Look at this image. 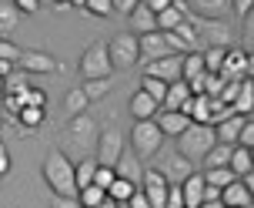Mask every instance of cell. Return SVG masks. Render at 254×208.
Wrapping results in <instances>:
<instances>
[{"label":"cell","instance_id":"cell-45","mask_svg":"<svg viewBox=\"0 0 254 208\" xmlns=\"http://www.w3.org/2000/svg\"><path fill=\"white\" fill-rule=\"evenodd\" d=\"M124 205H127V208H151V202H147V195H144L140 188H134V192H130V198H127Z\"/></svg>","mask_w":254,"mask_h":208},{"label":"cell","instance_id":"cell-31","mask_svg":"<svg viewBox=\"0 0 254 208\" xmlns=\"http://www.w3.org/2000/svg\"><path fill=\"white\" fill-rule=\"evenodd\" d=\"M201 178H204V185H211V188H228L238 175H234L231 168H204Z\"/></svg>","mask_w":254,"mask_h":208},{"label":"cell","instance_id":"cell-40","mask_svg":"<svg viewBox=\"0 0 254 208\" xmlns=\"http://www.w3.org/2000/svg\"><path fill=\"white\" fill-rule=\"evenodd\" d=\"M238 148H254V121L251 117H244V124H241V131H238Z\"/></svg>","mask_w":254,"mask_h":208},{"label":"cell","instance_id":"cell-26","mask_svg":"<svg viewBox=\"0 0 254 208\" xmlns=\"http://www.w3.org/2000/svg\"><path fill=\"white\" fill-rule=\"evenodd\" d=\"M231 148H234V144H221V141H214L211 148H207V155L201 158V161H204V168H228Z\"/></svg>","mask_w":254,"mask_h":208},{"label":"cell","instance_id":"cell-28","mask_svg":"<svg viewBox=\"0 0 254 208\" xmlns=\"http://www.w3.org/2000/svg\"><path fill=\"white\" fill-rule=\"evenodd\" d=\"M27 88H34V81H30V74L20 71V67H13L10 74L3 78V94H24Z\"/></svg>","mask_w":254,"mask_h":208},{"label":"cell","instance_id":"cell-33","mask_svg":"<svg viewBox=\"0 0 254 208\" xmlns=\"http://www.w3.org/2000/svg\"><path fill=\"white\" fill-rule=\"evenodd\" d=\"M77 202H80V208H94V205H101L104 198H107V192L104 188H97V185H84V188H77Z\"/></svg>","mask_w":254,"mask_h":208},{"label":"cell","instance_id":"cell-29","mask_svg":"<svg viewBox=\"0 0 254 208\" xmlns=\"http://www.w3.org/2000/svg\"><path fill=\"white\" fill-rule=\"evenodd\" d=\"M228 168L234 171L238 178L248 175V171H251V148H238V144H234V148H231V158H228Z\"/></svg>","mask_w":254,"mask_h":208},{"label":"cell","instance_id":"cell-56","mask_svg":"<svg viewBox=\"0 0 254 208\" xmlns=\"http://www.w3.org/2000/svg\"><path fill=\"white\" fill-rule=\"evenodd\" d=\"M51 3H54V7H64V3H67V0H51Z\"/></svg>","mask_w":254,"mask_h":208},{"label":"cell","instance_id":"cell-51","mask_svg":"<svg viewBox=\"0 0 254 208\" xmlns=\"http://www.w3.org/2000/svg\"><path fill=\"white\" fill-rule=\"evenodd\" d=\"M0 175H10V158H7L3 148H0Z\"/></svg>","mask_w":254,"mask_h":208},{"label":"cell","instance_id":"cell-17","mask_svg":"<svg viewBox=\"0 0 254 208\" xmlns=\"http://www.w3.org/2000/svg\"><path fill=\"white\" fill-rule=\"evenodd\" d=\"M184 3L197 17H211V20H224V13L231 10V0H184Z\"/></svg>","mask_w":254,"mask_h":208},{"label":"cell","instance_id":"cell-9","mask_svg":"<svg viewBox=\"0 0 254 208\" xmlns=\"http://www.w3.org/2000/svg\"><path fill=\"white\" fill-rule=\"evenodd\" d=\"M251 71H254V61H251V54H244V51H231L224 54V64H221V78H228V81H244V78H251Z\"/></svg>","mask_w":254,"mask_h":208},{"label":"cell","instance_id":"cell-21","mask_svg":"<svg viewBox=\"0 0 254 208\" xmlns=\"http://www.w3.org/2000/svg\"><path fill=\"white\" fill-rule=\"evenodd\" d=\"M241 124H244V114H228L224 121H217V124H211V128H214V138L221 144H234V141H238Z\"/></svg>","mask_w":254,"mask_h":208},{"label":"cell","instance_id":"cell-38","mask_svg":"<svg viewBox=\"0 0 254 208\" xmlns=\"http://www.w3.org/2000/svg\"><path fill=\"white\" fill-rule=\"evenodd\" d=\"M140 91H144V94H151L154 101H157V107H161L167 84H164V81H157V78H140Z\"/></svg>","mask_w":254,"mask_h":208},{"label":"cell","instance_id":"cell-8","mask_svg":"<svg viewBox=\"0 0 254 208\" xmlns=\"http://www.w3.org/2000/svg\"><path fill=\"white\" fill-rule=\"evenodd\" d=\"M94 161L97 165H107V168H114L117 158H121V151H124V134L117 128H101V134H97V144H94Z\"/></svg>","mask_w":254,"mask_h":208},{"label":"cell","instance_id":"cell-52","mask_svg":"<svg viewBox=\"0 0 254 208\" xmlns=\"http://www.w3.org/2000/svg\"><path fill=\"white\" fill-rule=\"evenodd\" d=\"M13 67H17V64H10V61H0V78H7Z\"/></svg>","mask_w":254,"mask_h":208},{"label":"cell","instance_id":"cell-16","mask_svg":"<svg viewBox=\"0 0 254 208\" xmlns=\"http://www.w3.org/2000/svg\"><path fill=\"white\" fill-rule=\"evenodd\" d=\"M178 111L188 114L190 121H197V124H211V98H207V94H190Z\"/></svg>","mask_w":254,"mask_h":208},{"label":"cell","instance_id":"cell-39","mask_svg":"<svg viewBox=\"0 0 254 208\" xmlns=\"http://www.w3.org/2000/svg\"><path fill=\"white\" fill-rule=\"evenodd\" d=\"M171 34H178V37L184 40V44H188L190 51L197 47V37H194V24H190V17H184V20H181V24L174 27V30H171Z\"/></svg>","mask_w":254,"mask_h":208},{"label":"cell","instance_id":"cell-49","mask_svg":"<svg viewBox=\"0 0 254 208\" xmlns=\"http://www.w3.org/2000/svg\"><path fill=\"white\" fill-rule=\"evenodd\" d=\"M140 0H111V10H117V13H130L134 7H137Z\"/></svg>","mask_w":254,"mask_h":208},{"label":"cell","instance_id":"cell-24","mask_svg":"<svg viewBox=\"0 0 254 208\" xmlns=\"http://www.w3.org/2000/svg\"><path fill=\"white\" fill-rule=\"evenodd\" d=\"M188 98H190V88L184 84V81H174V84H167L164 101H161V111H178Z\"/></svg>","mask_w":254,"mask_h":208},{"label":"cell","instance_id":"cell-35","mask_svg":"<svg viewBox=\"0 0 254 208\" xmlns=\"http://www.w3.org/2000/svg\"><path fill=\"white\" fill-rule=\"evenodd\" d=\"M224 54H228V47H207V51H201L204 71H207V74H217L221 64H224Z\"/></svg>","mask_w":254,"mask_h":208},{"label":"cell","instance_id":"cell-23","mask_svg":"<svg viewBox=\"0 0 254 208\" xmlns=\"http://www.w3.org/2000/svg\"><path fill=\"white\" fill-rule=\"evenodd\" d=\"M127 107H130L134 121H147V117H154V114H157V101H154L151 94H144V91H137V94H134Z\"/></svg>","mask_w":254,"mask_h":208},{"label":"cell","instance_id":"cell-46","mask_svg":"<svg viewBox=\"0 0 254 208\" xmlns=\"http://www.w3.org/2000/svg\"><path fill=\"white\" fill-rule=\"evenodd\" d=\"M51 208H80V202H77L74 195H54Z\"/></svg>","mask_w":254,"mask_h":208},{"label":"cell","instance_id":"cell-2","mask_svg":"<svg viewBox=\"0 0 254 208\" xmlns=\"http://www.w3.org/2000/svg\"><path fill=\"white\" fill-rule=\"evenodd\" d=\"M97 134H101V124H97V117H90L87 111L84 114H74L67 121V131H64V144L74 151V155H90L94 151V144H97Z\"/></svg>","mask_w":254,"mask_h":208},{"label":"cell","instance_id":"cell-53","mask_svg":"<svg viewBox=\"0 0 254 208\" xmlns=\"http://www.w3.org/2000/svg\"><path fill=\"white\" fill-rule=\"evenodd\" d=\"M197 208H224V202H221V198H217V202H201Z\"/></svg>","mask_w":254,"mask_h":208},{"label":"cell","instance_id":"cell-18","mask_svg":"<svg viewBox=\"0 0 254 208\" xmlns=\"http://www.w3.org/2000/svg\"><path fill=\"white\" fill-rule=\"evenodd\" d=\"M181 198H184V208H197L204 202V178H201V171H190L188 178L181 182Z\"/></svg>","mask_w":254,"mask_h":208},{"label":"cell","instance_id":"cell-43","mask_svg":"<svg viewBox=\"0 0 254 208\" xmlns=\"http://www.w3.org/2000/svg\"><path fill=\"white\" fill-rule=\"evenodd\" d=\"M84 10L87 13H94V17H111V0H87V3H84Z\"/></svg>","mask_w":254,"mask_h":208},{"label":"cell","instance_id":"cell-12","mask_svg":"<svg viewBox=\"0 0 254 208\" xmlns=\"http://www.w3.org/2000/svg\"><path fill=\"white\" fill-rule=\"evenodd\" d=\"M17 67L34 78V74H54V71H57V61H54L47 51H20Z\"/></svg>","mask_w":254,"mask_h":208},{"label":"cell","instance_id":"cell-50","mask_svg":"<svg viewBox=\"0 0 254 208\" xmlns=\"http://www.w3.org/2000/svg\"><path fill=\"white\" fill-rule=\"evenodd\" d=\"M221 198V188H211V185H204V202H217Z\"/></svg>","mask_w":254,"mask_h":208},{"label":"cell","instance_id":"cell-55","mask_svg":"<svg viewBox=\"0 0 254 208\" xmlns=\"http://www.w3.org/2000/svg\"><path fill=\"white\" fill-rule=\"evenodd\" d=\"M84 3L87 0H67V7H77V10H84Z\"/></svg>","mask_w":254,"mask_h":208},{"label":"cell","instance_id":"cell-4","mask_svg":"<svg viewBox=\"0 0 254 208\" xmlns=\"http://www.w3.org/2000/svg\"><path fill=\"white\" fill-rule=\"evenodd\" d=\"M161 144H164V134L157 131L154 124V117L147 121H134V128H130V151L140 158V161H147L161 151Z\"/></svg>","mask_w":254,"mask_h":208},{"label":"cell","instance_id":"cell-22","mask_svg":"<svg viewBox=\"0 0 254 208\" xmlns=\"http://www.w3.org/2000/svg\"><path fill=\"white\" fill-rule=\"evenodd\" d=\"M221 202H224V205H234V208H251V192L234 178L228 188H221Z\"/></svg>","mask_w":254,"mask_h":208},{"label":"cell","instance_id":"cell-30","mask_svg":"<svg viewBox=\"0 0 254 208\" xmlns=\"http://www.w3.org/2000/svg\"><path fill=\"white\" fill-rule=\"evenodd\" d=\"M197 74H204V57L201 51H190L181 57V81H190V78H197Z\"/></svg>","mask_w":254,"mask_h":208},{"label":"cell","instance_id":"cell-27","mask_svg":"<svg viewBox=\"0 0 254 208\" xmlns=\"http://www.w3.org/2000/svg\"><path fill=\"white\" fill-rule=\"evenodd\" d=\"M44 107H34V104H24L20 111H17V121H20V128H27V134H34V131L44 124Z\"/></svg>","mask_w":254,"mask_h":208},{"label":"cell","instance_id":"cell-47","mask_svg":"<svg viewBox=\"0 0 254 208\" xmlns=\"http://www.w3.org/2000/svg\"><path fill=\"white\" fill-rule=\"evenodd\" d=\"M13 10H17V13H20V10H24V13H37L40 10V0H13Z\"/></svg>","mask_w":254,"mask_h":208},{"label":"cell","instance_id":"cell-15","mask_svg":"<svg viewBox=\"0 0 254 208\" xmlns=\"http://www.w3.org/2000/svg\"><path fill=\"white\" fill-rule=\"evenodd\" d=\"M154 124H157V131L164 134V138H178L181 131L190 124L188 114H181V111H161L157 107V114H154Z\"/></svg>","mask_w":254,"mask_h":208},{"label":"cell","instance_id":"cell-32","mask_svg":"<svg viewBox=\"0 0 254 208\" xmlns=\"http://www.w3.org/2000/svg\"><path fill=\"white\" fill-rule=\"evenodd\" d=\"M94 168H97V161H94L90 155H84V158L74 165V185H77V188H84V185L94 182Z\"/></svg>","mask_w":254,"mask_h":208},{"label":"cell","instance_id":"cell-44","mask_svg":"<svg viewBox=\"0 0 254 208\" xmlns=\"http://www.w3.org/2000/svg\"><path fill=\"white\" fill-rule=\"evenodd\" d=\"M224 84H228V78H221V74H207V84H204V94H207V98H217Z\"/></svg>","mask_w":254,"mask_h":208},{"label":"cell","instance_id":"cell-11","mask_svg":"<svg viewBox=\"0 0 254 208\" xmlns=\"http://www.w3.org/2000/svg\"><path fill=\"white\" fill-rule=\"evenodd\" d=\"M181 57L184 54H167L161 61H151V64L144 67V78H157V81H164V84L181 81Z\"/></svg>","mask_w":254,"mask_h":208},{"label":"cell","instance_id":"cell-10","mask_svg":"<svg viewBox=\"0 0 254 208\" xmlns=\"http://www.w3.org/2000/svg\"><path fill=\"white\" fill-rule=\"evenodd\" d=\"M157 171L164 175V182H167V185H181V182H184V178L190 175V171H194V161H188V158L178 155V151H167V155L161 158Z\"/></svg>","mask_w":254,"mask_h":208},{"label":"cell","instance_id":"cell-48","mask_svg":"<svg viewBox=\"0 0 254 208\" xmlns=\"http://www.w3.org/2000/svg\"><path fill=\"white\" fill-rule=\"evenodd\" d=\"M251 7H254V0H231V10L238 13V17H248V13H251Z\"/></svg>","mask_w":254,"mask_h":208},{"label":"cell","instance_id":"cell-34","mask_svg":"<svg viewBox=\"0 0 254 208\" xmlns=\"http://www.w3.org/2000/svg\"><path fill=\"white\" fill-rule=\"evenodd\" d=\"M87 98H84V91L80 88H74V91H67V98H64V111H67V117H74V114H84L87 111Z\"/></svg>","mask_w":254,"mask_h":208},{"label":"cell","instance_id":"cell-3","mask_svg":"<svg viewBox=\"0 0 254 208\" xmlns=\"http://www.w3.org/2000/svg\"><path fill=\"white\" fill-rule=\"evenodd\" d=\"M214 141H217V138H214V128H211V124H197V121H190L188 128L178 134V155H184L188 161H201Z\"/></svg>","mask_w":254,"mask_h":208},{"label":"cell","instance_id":"cell-7","mask_svg":"<svg viewBox=\"0 0 254 208\" xmlns=\"http://www.w3.org/2000/svg\"><path fill=\"white\" fill-rule=\"evenodd\" d=\"M114 67H111V57H107V40H94L87 51L80 54V78H111Z\"/></svg>","mask_w":254,"mask_h":208},{"label":"cell","instance_id":"cell-54","mask_svg":"<svg viewBox=\"0 0 254 208\" xmlns=\"http://www.w3.org/2000/svg\"><path fill=\"white\" fill-rule=\"evenodd\" d=\"M94 208H121V205H117V202H114V198H104V202H101V205H94Z\"/></svg>","mask_w":254,"mask_h":208},{"label":"cell","instance_id":"cell-5","mask_svg":"<svg viewBox=\"0 0 254 208\" xmlns=\"http://www.w3.org/2000/svg\"><path fill=\"white\" fill-rule=\"evenodd\" d=\"M107 57H111V67L114 71H130V67L140 64L137 54V34H117L114 40H107Z\"/></svg>","mask_w":254,"mask_h":208},{"label":"cell","instance_id":"cell-13","mask_svg":"<svg viewBox=\"0 0 254 208\" xmlns=\"http://www.w3.org/2000/svg\"><path fill=\"white\" fill-rule=\"evenodd\" d=\"M137 54L144 64H151V61H161V57H167V44H164V34L161 30H154V34H140L137 37Z\"/></svg>","mask_w":254,"mask_h":208},{"label":"cell","instance_id":"cell-37","mask_svg":"<svg viewBox=\"0 0 254 208\" xmlns=\"http://www.w3.org/2000/svg\"><path fill=\"white\" fill-rule=\"evenodd\" d=\"M17 10H13V3H0V37H7L10 30H17Z\"/></svg>","mask_w":254,"mask_h":208},{"label":"cell","instance_id":"cell-19","mask_svg":"<svg viewBox=\"0 0 254 208\" xmlns=\"http://www.w3.org/2000/svg\"><path fill=\"white\" fill-rule=\"evenodd\" d=\"M251 107H254V78H244L241 84H238L234 101H231V111H234V114L251 117Z\"/></svg>","mask_w":254,"mask_h":208},{"label":"cell","instance_id":"cell-20","mask_svg":"<svg viewBox=\"0 0 254 208\" xmlns=\"http://www.w3.org/2000/svg\"><path fill=\"white\" fill-rule=\"evenodd\" d=\"M127 17H130V34H137V37H140V34H154V30H157L154 10H147L144 3H137V7L127 13Z\"/></svg>","mask_w":254,"mask_h":208},{"label":"cell","instance_id":"cell-36","mask_svg":"<svg viewBox=\"0 0 254 208\" xmlns=\"http://www.w3.org/2000/svg\"><path fill=\"white\" fill-rule=\"evenodd\" d=\"M130 192H134V185L124 182V178H117V175H114V182L107 185V198H114L117 205H124L127 198H130Z\"/></svg>","mask_w":254,"mask_h":208},{"label":"cell","instance_id":"cell-1","mask_svg":"<svg viewBox=\"0 0 254 208\" xmlns=\"http://www.w3.org/2000/svg\"><path fill=\"white\" fill-rule=\"evenodd\" d=\"M44 182L51 185L54 195H77V185H74V161L64 155L61 148L47 151V158H44Z\"/></svg>","mask_w":254,"mask_h":208},{"label":"cell","instance_id":"cell-25","mask_svg":"<svg viewBox=\"0 0 254 208\" xmlns=\"http://www.w3.org/2000/svg\"><path fill=\"white\" fill-rule=\"evenodd\" d=\"M111 88H114V78H90L80 84V91H84V98H87L90 104L101 101V98H107L111 94Z\"/></svg>","mask_w":254,"mask_h":208},{"label":"cell","instance_id":"cell-6","mask_svg":"<svg viewBox=\"0 0 254 208\" xmlns=\"http://www.w3.org/2000/svg\"><path fill=\"white\" fill-rule=\"evenodd\" d=\"M190 24H194V37L201 47H228L231 44V27L224 20H211V17H194L188 13Z\"/></svg>","mask_w":254,"mask_h":208},{"label":"cell","instance_id":"cell-57","mask_svg":"<svg viewBox=\"0 0 254 208\" xmlns=\"http://www.w3.org/2000/svg\"><path fill=\"white\" fill-rule=\"evenodd\" d=\"M0 101H3V78H0Z\"/></svg>","mask_w":254,"mask_h":208},{"label":"cell","instance_id":"cell-42","mask_svg":"<svg viewBox=\"0 0 254 208\" xmlns=\"http://www.w3.org/2000/svg\"><path fill=\"white\" fill-rule=\"evenodd\" d=\"M114 182V168H107V165H97V168H94V182L90 185H97V188H104V192H107V185Z\"/></svg>","mask_w":254,"mask_h":208},{"label":"cell","instance_id":"cell-14","mask_svg":"<svg viewBox=\"0 0 254 208\" xmlns=\"http://www.w3.org/2000/svg\"><path fill=\"white\" fill-rule=\"evenodd\" d=\"M114 175L117 178H124V182H130L134 188H140V178H144V161H140L134 151L127 155V151H121V158H117L114 165Z\"/></svg>","mask_w":254,"mask_h":208},{"label":"cell","instance_id":"cell-41","mask_svg":"<svg viewBox=\"0 0 254 208\" xmlns=\"http://www.w3.org/2000/svg\"><path fill=\"white\" fill-rule=\"evenodd\" d=\"M20 51H24V47H17L13 40L0 37V61H10V64H17V57H20Z\"/></svg>","mask_w":254,"mask_h":208},{"label":"cell","instance_id":"cell-58","mask_svg":"<svg viewBox=\"0 0 254 208\" xmlns=\"http://www.w3.org/2000/svg\"><path fill=\"white\" fill-rule=\"evenodd\" d=\"M224 208H234V205H224Z\"/></svg>","mask_w":254,"mask_h":208},{"label":"cell","instance_id":"cell-59","mask_svg":"<svg viewBox=\"0 0 254 208\" xmlns=\"http://www.w3.org/2000/svg\"><path fill=\"white\" fill-rule=\"evenodd\" d=\"M40 3H44V0H40Z\"/></svg>","mask_w":254,"mask_h":208}]
</instances>
